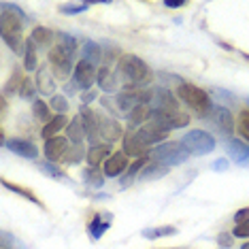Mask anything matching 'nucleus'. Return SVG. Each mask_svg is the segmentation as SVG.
I'll use <instances>...</instances> for the list:
<instances>
[{
    "mask_svg": "<svg viewBox=\"0 0 249 249\" xmlns=\"http://www.w3.org/2000/svg\"><path fill=\"white\" fill-rule=\"evenodd\" d=\"M117 66H120L122 75L130 81L126 88L145 86V83L151 81V72H149V69H147V64L134 53H124L120 58V62H117Z\"/></svg>",
    "mask_w": 249,
    "mask_h": 249,
    "instance_id": "obj_1",
    "label": "nucleus"
},
{
    "mask_svg": "<svg viewBox=\"0 0 249 249\" xmlns=\"http://www.w3.org/2000/svg\"><path fill=\"white\" fill-rule=\"evenodd\" d=\"M177 96L181 103H185L190 109H194L198 115H209L213 111V100L202 88L194 83H181L177 88Z\"/></svg>",
    "mask_w": 249,
    "mask_h": 249,
    "instance_id": "obj_2",
    "label": "nucleus"
},
{
    "mask_svg": "<svg viewBox=\"0 0 249 249\" xmlns=\"http://www.w3.org/2000/svg\"><path fill=\"white\" fill-rule=\"evenodd\" d=\"M151 160L162 164V166L171 168V166H179L190 160V151L183 147L181 141H168V143L158 145L151 154Z\"/></svg>",
    "mask_w": 249,
    "mask_h": 249,
    "instance_id": "obj_3",
    "label": "nucleus"
},
{
    "mask_svg": "<svg viewBox=\"0 0 249 249\" xmlns=\"http://www.w3.org/2000/svg\"><path fill=\"white\" fill-rule=\"evenodd\" d=\"M181 143L190 151V156H207L215 149V139L205 130H190L183 134Z\"/></svg>",
    "mask_w": 249,
    "mask_h": 249,
    "instance_id": "obj_4",
    "label": "nucleus"
},
{
    "mask_svg": "<svg viewBox=\"0 0 249 249\" xmlns=\"http://www.w3.org/2000/svg\"><path fill=\"white\" fill-rule=\"evenodd\" d=\"M71 151V141L66 137H53L49 141H45V147H43V154L49 162H60L69 156Z\"/></svg>",
    "mask_w": 249,
    "mask_h": 249,
    "instance_id": "obj_5",
    "label": "nucleus"
},
{
    "mask_svg": "<svg viewBox=\"0 0 249 249\" xmlns=\"http://www.w3.org/2000/svg\"><path fill=\"white\" fill-rule=\"evenodd\" d=\"M72 75H75V83L79 88H83L88 92L89 88H92V83L98 79V71H96V66L92 64V62L88 60H79L75 71H72Z\"/></svg>",
    "mask_w": 249,
    "mask_h": 249,
    "instance_id": "obj_6",
    "label": "nucleus"
},
{
    "mask_svg": "<svg viewBox=\"0 0 249 249\" xmlns=\"http://www.w3.org/2000/svg\"><path fill=\"white\" fill-rule=\"evenodd\" d=\"M124 154L126 156H134V158H143L147 156V151H149V145L143 141L139 132H134V130H128L126 134H124Z\"/></svg>",
    "mask_w": 249,
    "mask_h": 249,
    "instance_id": "obj_7",
    "label": "nucleus"
},
{
    "mask_svg": "<svg viewBox=\"0 0 249 249\" xmlns=\"http://www.w3.org/2000/svg\"><path fill=\"white\" fill-rule=\"evenodd\" d=\"M79 117H81V124H83V128H86L88 139L92 141L94 145H98V143H96V137L100 134V120H103V117H100L96 111L89 109V107H81Z\"/></svg>",
    "mask_w": 249,
    "mask_h": 249,
    "instance_id": "obj_8",
    "label": "nucleus"
},
{
    "mask_svg": "<svg viewBox=\"0 0 249 249\" xmlns=\"http://www.w3.org/2000/svg\"><path fill=\"white\" fill-rule=\"evenodd\" d=\"M4 147L13 151L15 156L28 158V160H36V156H38L36 145L30 143V141H26V139H9V141H4Z\"/></svg>",
    "mask_w": 249,
    "mask_h": 249,
    "instance_id": "obj_9",
    "label": "nucleus"
},
{
    "mask_svg": "<svg viewBox=\"0 0 249 249\" xmlns=\"http://www.w3.org/2000/svg\"><path fill=\"white\" fill-rule=\"evenodd\" d=\"M128 171V156L124 151H115L111 154V158L103 164V173L107 177H120L122 173Z\"/></svg>",
    "mask_w": 249,
    "mask_h": 249,
    "instance_id": "obj_10",
    "label": "nucleus"
},
{
    "mask_svg": "<svg viewBox=\"0 0 249 249\" xmlns=\"http://www.w3.org/2000/svg\"><path fill=\"white\" fill-rule=\"evenodd\" d=\"M209 115H213L211 120L215 122V126L222 130V132L234 134V117H232V113L226 109V107H213V111L209 113Z\"/></svg>",
    "mask_w": 249,
    "mask_h": 249,
    "instance_id": "obj_11",
    "label": "nucleus"
},
{
    "mask_svg": "<svg viewBox=\"0 0 249 249\" xmlns=\"http://www.w3.org/2000/svg\"><path fill=\"white\" fill-rule=\"evenodd\" d=\"M156 109L154 111H166V113H179V100H175V96L168 89H156Z\"/></svg>",
    "mask_w": 249,
    "mask_h": 249,
    "instance_id": "obj_12",
    "label": "nucleus"
},
{
    "mask_svg": "<svg viewBox=\"0 0 249 249\" xmlns=\"http://www.w3.org/2000/svg\"><path fill=\"white\" fill-rule=\"evenodd\" d=\"M228 154L239 166H249V147L239 139H228Z\"/></svg>",
    "mask_w": 249,
    "mask_h": 249,
    "instance_id": "obj_13",
    "label": "nucleus"
},
{
    "mask_svg": "<svg viewBox=\"0 0 249 249\" xmlns=\"http://www.w3.org/2000/svg\"><path fill=\"white\" fill-rule=\"evenodd\" d=\"M35 83H36V89H38V92L45 94V96H49V94L55 92V79H53L52 72H49L47 66H41V69L36 71Z\"/></svg>",
    "mask_w": 249,
    "mask_h": 249,
    "instance_id": "obj_14",
    "label": "nucleus"
},
{
    "mask_svg": "<svg viewBox=\"0 0 249 249\" xmlns=\"http://www.w3.org/2000/svg\"><path fill=\"white\" fill-rule=\"evenodd\" d=\"M109 158H111V145H107V143L92 145L86 154V160L89 166H100V164H105Z\"/></svg>",
    "mask_w": 249,
    "mask_h": 249,
    "instance_id": "obj_15",
    "label": "nucleus"
},
{
    "mask_svg": "<svg viewBox=\"0 0 249 249\" xmlns=\"http://www.w3.org/2000/svg\"><path fill=\"white\" fill-rule=\"evenodd\" d=\"M126 132L122 130V124L117 120H111V117H103L100 120V137H105L107 141H117Z\"/></svg>",
    "mask_w": 249,
    "mask_h": 249,
    "instance_id": "obj_16",
    "label": "nucleus"
},
{
    "mask_svg": "<svg viewBox=\"0 0 249 249\" xmlns=\"http://www.w3.org/2000/svg\"><path fill=\"white\" fill-rule=\"evenodd\" d=\"M0 28H2V35L21 32V15H15V11L11 13V9H4L2 11V18H0Z\"/></svg>",
    "mask_w": 249,
    "mask_h": 249,
    "instance_id": "obj_17",
    "label": "nucleus"
},
{
    "mask_svg": "<svg viewBox=\"0 0 249 249\" xmlns=\"http://www.w3.org/2000/svg\"><path fill=\"white\" fill-rule=\"evenodd\" d=\"M83 137H88V134L81 124V117L77 115V117H72V122H69V126H66V139H69L72 145H83Z\"/></svg>",
    "mask_w": 249,
    "mask_h": 249,
    "instance_id": "obj_18",
    "label": "nucleus"
},
{
    "mask_svg": "<svg viewBox=\"0 0 249 249\" xmlns=\"http://www.w3.org/2000/svg\"><path fill=\"white\" fill-rule=\"evenodd\" d=\"M151 113H154V109H151L149 105H139V107H134V109L128 113L130 126L134 128V126H141V124L149 122V120H151Z\"/></svg>",
    "mask_w": 249,
    "mask_h": 249,
    "instance_id": "obj_19",
    "label": "nucleus"
},
{
    "mask_svg": "<svg viewBox=\"0 0 249 249\" xmlns=\"http://www.w3.org/2000/svg\"><path fill=\"white\" fill-rule=\"evenodd\" d=\"M69 126V122H66V117L64 115H55L49 124H45L43 130H41V137L45 141H49V139H53V137H58V132L62 128H66Z\"/></svg>",
    "mask_w": 249,
    "mask_h": 249,
    "instance_id": "obj_20",
    "label": "nucleus"
},
{
    "mask_svg": "<svg viewBox=\"0 0 249 249\" xmlns=\"http://www.w3.org/2000/svg\"><path fill=\"white\" fill-rule=\"evenodd\" d=\"M49 64L53 66H64V64H72V55L66 52L62 45H53L52 49H49Z\"/></svg>",
    "mask_w": 249,
    "mask_h": 249,
    "instance_id": "obj_21",
    "label": "nucleus"
},
{
    "mask_svg": "<svg viewBox=\"0 0 249 249\" xmlns=\"http://www.w3.org/2000/svg\"><path fill=\"white\" fill-rule=\"evenodd\" d=\"M30 41L35 43L36 47H49L52 41H53V32L49 30V28H45V26H36L35 30H32Z\"/></svg>",
    "mask_w": 249,
    "mask_h": 249,
    "instance_id": "obj_22",
    "label": "nucleus"
},
{
    "mask_svg": "<svg viewBox=\"0 0 249 249\" xmlns=\"http://www.w3.org/2000/svg\"><path fill=\"white\" fill-rule=\"evenodd\" d=\"M2 185L7 188L9 192H15V194H19V196H24V198H28L30 202H35L36 207H41V209H45V205L41 202V198H38L35 192H30V190H26V188H21V185H18V183H9L7 179H2Z\"/></svg>",
    "mask_w": 249,
    "mask_h": 249,
    "instance_id": "obj_23",
    "label": "nucleus"
},
{
    "mask_svg": "<svg viewBox=\"0 0 249 249\" xmlns=\"http://www.w3.org/2000/svg\"><path fill=\"white\" fill-rule=\"evenodd\" d=\"M24 69L26 71H38V60H36V45L28 38L26 49H24Z\"/></svg>",
    "mask_w": 249,
    "mask_h": 249,
    "instance_id": "obj_24",
    "label": "nucleus"
},
{
    "mask_svg": "<svg viewBox=\"0 0 249 249\" xmlns=\"http://www.w3.org/2000/svg\"><path fill=\"white\" fill-rule=\"evenodd\" d=\"M83 181H86L88 185H92V188H103L105 173H100V168H96V166H89L83 171Z\"/></svg>",
    "mask_w": 249,
    "mask_h": 249,
    "instance_id": "obj_25",
    "label": "nucleus"
},
{
    "mask_svg": "<svg viewBox=\"0 0 249 249\" xmlns=\"http://www.w3.org/2000/svg\"><path fill=\"white\" fill-rule=\"evenodd\" d=\"M171 234H177V228H175V226H156V228L143 230L145 239H162V236H171Z\"/></svg>",
    "mask_w": 249,
    "mask_h": 249,
    "instance_id": "obj_26",
    "label": "nucleus"
},
{
    "mask_svg": "<svg viewBox=\"0 0 249 249\" xmlns=\"http://www.w3.org/2000/svg\"><path fill=\"white\" fill-rule=\"evenodd\" d=\"M32 111H35V117H36V120H41V122H45V124H49V122L53 120L52 113H49V105L45 103V100H41V98H36L35 103H32Z\"/></svg>",
    "mask_w": 249,
    "mask_h": 249,
    "instance_id": "obj_27",
    "label": "nucleus"
},
{
    "mask_svg": "<svg viewBox=\"0 0 249 249\" xmlns=\"http://www.w3.org/2000/svg\"><path fill=\"white\" fill-rule=\"evenodd\" d=\"M88 230H89V234H92V239L98 241L100 236L109 230V222H103V217H100V215H96V217L92 219V224L88 226Z\"/></svg>",
    "mask_w": 249,
    "mask_h": 249,
    "instance_id": "obj_28",
    "label": "nucleus"
},
{
    "mask_svg": "<svg viewBox=\"0 0 249 249\" xmlns=\"http://www.w3.org/2000/svg\"><path fill=\"white\" fill-rule=\"evenodd\" d=\"M83 60L92 62V64L103 62V49H100L98 45H94V43H86V47H83Z\"/></svg>",
    "mask_w": 249,
    "mask_h": 249,
    "instance_id": "obj_29",
    "label": "nucleus"
},
{
    "mask_svg": "<svg viewBox=\"0 0 249 249\" xmlns=\"http://www.w3.org/2000/svg\"><path fill=\"white\" fill-rule=\"evenodd\" d=\"M168 173V168L166 166H162V164H158V162H149L145 166V171L141 177L143 179H156V177H162V175H166Z\"/></svg>",
    "mask_w": 249,
    "mask_h": 249,
    "instance_id": "obj_30",
    "label": "nucleus"
},
{
    "mask_svg": "<svg viewBox=\"0 0 249 249\" xmlns=\"http://www.w3.org/2000/svg\"><path fill=\"white\" fill-rule=\"evenodd\" d=\"M2 38H4V43H7L15 53L24 52L21 47H26V45H24V38H21V32H11V35H2Z\"/></svg>",
    "mask_w": 249,
    "mask_h": 249,
    "instance_id": "obj_31",
    "label": "nucleus"
},
{
    "mask_svg": "<svg viewBox=\"0 0 249 249\" xmlns=\"http://www.w3.org/2000/svg\"><path fill=\"white\" fill-rule=\"evenodd\" d=\"M28 77H24L19 71H13V75H11L9 79V83H7V92L9 94H15V92H21V86H24V81H26Z\"/></svg>",
    "mask_w": 249,
    "mask_h": 249,
    "instance_id": "obj_32",
    "label": "nucleus"
},
{
    "mask_svg": "<svg viewBox=\"0 0 249 249\" xmlns=\"http://www.w3.org/2000/svg\"><path fill=\"white\" fill-rule=\"evenodd\" d=\"M41 171H43L45 175H49V177H55V179H66V181H69V175H66L64 171H60V168L55 166V164H52L49 160L41 164Z\"/></svg>",
    "mask_w": 249,
    "mask_h": 249,
    "instance_id": "obj_33",
    "label": "nucleus"
},
{
    "mask_svg": "<svg viewBox=\"0 0 249 249\" xmlns=\"http://www.w3.org/2000/svg\"><path fill=\"white\" fill-rule=\"evenodd\" d=\"M89 7V2H66V4H60V11L66 15H77V13H83Z\"/></svg>",
    "mask_w": 249,
    "mask_h": 249,
    "instance_id": "obj_34",
    "label": "nucleus"
},
{
    "mask_svg": "<svg viewBox=\"0 0 249 249\" xmlns=\"http://www.w3.org/2000/svg\"><path fill=\"white\" fill-rule=\"evenodd\" d=\"M35 92H36V83L32 81V79H26L24 86H21L19 96H21V98H26V100H36L35 98Z\"/></svg>",
    "mask_w": 249,
    "mask_h": 249,
    "instance_id": "obj_35",
    "label": "nucleus"
},
{
    "mask_svg": "<svg viewBox=\"0 0 249 249\" xmlns=\"http://www.w3.org/2000/svg\"><path fill=\"white\" fill-rule=\"evenodd\" d=\"M239 132L249 141V109H243L239 115Z\"/></svg>",
    "mask_w": 249,
    "mask_h": 249,
    "instance_id": "obj_36",
    "label": "nucleus"
},
{
    "mask_svg": "<svg viewBox=\"0 0 249 249\" xmlns=\"http://www.w3.org/2000/svg\"><path fill=\"white\" fill-rule=\"evenodd\" d=\"M53 107L55 111H58V115H64L66 111H69V100L64 98V96H53L52 98V103H49Z\"/></svg>",
    "mask_w": 249,
    "mask_h": 249,
    "instance_id": "obj_37",
    "label": "nucleus"
},
{
    "mask_svg": "<svg viewBox=\"0 0 249 249\" xmlns=\"http://www.w3.org/2000/svg\"><path fill=\"white\" fill-rule=\"evenodd\" d=\"M147 164H149V158H147V156L137 158V160H134V162L128 166V171H126V173H128V177H134V175H137L143 166H147Z\"/></svg>",
    "mask_w": 249,
    "mask_h": 249,
    "instance_id": "obj_38",
    "label": "nucleus"
},
{
    "mask_svg": "<svg viewBox=\"0 0 249 249\" xmlns=\"http://www.w3.org/2000/svg\"><path fill=\"white\" fill-rule=\"evenodd\" d=\"M83 151H86V149H83V145H72L71 151H69V156H66L64 160L66 162H79V160H81V156H83Z\"/></svg>",
    "mask_w": 249,
    "mask_h": 249,
    "instance_id": "obj_39",
    "label": "nucleus"
},
{
    "mask_svg": "<svg viewBox=\"0 0 249 249\" xmlns=\"http://www.w3.org/2000/svg\"><path fill=\"white\" fill-rule=\"evenodd\" d=\"M232 236H236V239H249V222L236 224L234 230H232Z\"/></svg>",
    "mask_w": 249,
    "mask_h": 249,
    "instance_id": "obj_40",
    "label": "nucleus"
},
{
    "mask_svg": "<svg viewBox=\"0 0 249 249\" xmlns=\"http://www.w3.org/2000/svg\"><path fill=\"white\" fill-rule=\"evenodd\" d=\"M243 222H249V207L239 209V211L234 213V224H243Z\"/></svg>",
    "mask_w": 249,
    "mask_h": 249,
    "instance_id": "obj_41",
    "label": "nucleus"
},
{
    "mask_svg": "<svg viewBox=\"0 0 249 249\" xmlns=\"http://www.w3.org/2000/svg\"><path fill=\"white\" fill-rule=\"evenodd\" d=\"M164 7H168V9H179V7H185V0H164Z\"/></svg>",
    "mask_w": 249,
    "mask_h": 249,
    "instance_id": "obj_42",
    "label": "nucleus"
},
{
    "mask_svg": "<svg viewBox=\"0 0 249 249\" xmlns=\"http://www.w3.org/2000/svg\"><path fill=\"white\" fill-rule=\"evenodd\" d=\"M217 241H219V245L230 247V245H232V234H226V232H224V234H219V236H217Z\"/></svg>",
    "mask_w": 249,
    "mask_h": 249,
    "instance_id": "obj_43",
    "label": "nucleus"
},
{
    "mask_svg": "<svg viewBox=\"0 0 249 249\" xmlns=\"http://www.w3.org/2000/svg\"><path fill=\"white\" fill-rule=\"evenodd\" d=\"M228 166V160H215L213 162V171H226Z\"/></svg>",
    "mask_w": 249,
    "mask_h": 249,
    "instance_id": "obj_44",
    "label": "nucleus"
},
{
    "mask_svg": "<svg viewBox=\"0 0 249 249\" xmlns=\"http://www.w3.org/2000/svg\"><path fill=\"white\" fill-rule=\"evenodd\" d=\"M94 98H96V92H86V94L81 96V100H83V103H86V105H88V103H92Z\"/></svg>",
    "mask_w": 249,
    "mask_h": 249,
    "instance_id": "obj_45",
    "label": "nucleus"
},
{
    "mask_svg": "<svg viewBox=\"0 0 249 249\" xmlns=\"http://www.w3.org/2000/svg\"><path fill=\"white\" fill-rule=\"evenodd\" d=\"M241 249H249V241H247V243H245V245H243Z\"/></svg>",
    "mask_w": 249,
    "mask_h": 249,
    "instance_id": "obj_46",
    "label": "nucleus"
},
{
    "mask_svg": "<svg viewBox=\"0 0 249 249\" xmlns=\"http://www.w3.org/2000/svg\"><path fill=\"white\" fill-rule=\"evenodd\" d=\"M245 58H247V60H249V53H245Z\"/></svg>",
    "mask_w": 249,
    "mask_h": 249,
    "instance_id": "obj_47",
    "label": "nucleus"
},
{
    "mask_svg": "<svg viewBox=\"0 0 249 249\" xmlns=\"http://www.w3.org/2000/svg\"><path fill=\"white\" fill-rule=\"evenodd\" d=\"M2 249H4V247H2Z\"/></svg>",
    "mask_w": 249,
    "mask_h": 249,
    "instance_id": "obj_48",
    "label": "nucleus"
}]
</instances>
